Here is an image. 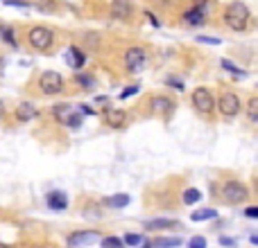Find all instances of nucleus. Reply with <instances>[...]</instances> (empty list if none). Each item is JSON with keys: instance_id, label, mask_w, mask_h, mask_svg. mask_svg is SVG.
I'll return each mask as SVG.
<instances>
[{"instance_id": "e433bc0d", "label": "nucleus", "mask_w": 258, "mask_h": 248, "mask_svg": "<svg viewBox=\"0 0 258 248\" xmlns=\"http://www.w3.org/2000/svg\"><path fill=\"white\" fill-rule=\"evenodd\" d=\"M147 18H150V23H152L154 27H161V21H159V18H156L154 14H150V11H147Z\"/></svg>"}, {"instance_id": "cd10ccee", "label": "nucleus", "mask_w": 258, "mask_h": 248, "mask_svg": "<svg viewBox=\"0 0 258 248\" xmlns=\"http://www.w3.org/2000/svg\"><path fill=\"white\" fill-rule=\"evenodd\" d=\"M209 246V242H206V237H202V235H197V237H193L188 242V248H206Z\"/></svg>"}, {"instance_id": "f03ea898", "label": "nucleus", "mask_w": 258, "mask_h": 248, "mask_svg": "<svg viewBox=\"0 0 258 248\" xmlns=\"http://www.w3.org/2000/svg\"><path fill=\"white\" fill-rule=\"evenodd\" d=\"M222 23H224V27L229 32H236V34L247 32L249 23H252V11H249L247 2L231 0V2L224 7V11H222Z\"/></svg>"}, {"instance_id": "5701e85b", "label": "nucleus", "mask_w": 258, "mask_h": 248, "mask_svg": "<svg viewBox=\"0 0 258 248\" xmlns=\"http://www.w3.org/2000/svg\"><path fill=\"white\" fill-rule=\"evenodd\" d=\"M154 246L156 248H177V246H181V237H156Z\"/></svg>"}, {"instance_id": "b1692460", "label": "nucleus", "mask_w": 258, "mask_h": 248, "mask_svg": "<svg viewBox=\"0 0 258 248\" xmlns=\"http://www.w3.org/2000/svg\"><path fill=\"white\" fill-rule=\"evenodd\" d=\"M100 246H102V248H123L125 242L120 237H113V235H109V237L100 239Z\"/></svg>"}, {"instance_id": "bb28decb", "label": "nucleus", "mask_w": 258, "mask_h": 248, "mask_svg": "<svg viewBox=\"0 0 258 248\" xmlns=\"http://www.w3.org/2000/svg\"><path fill=\"white\" fill-rule=\"evenodd\" d=\"M82 122H84L82 113H80V111H75L73 115H70V120L66 122V127H68V129H80V127H82Z\"/></svg>"}, {"instance_id": "f3484780", "label": "nucleus", "mask_w": 258, "mask_h": 248, "mask_svg": "<svg viewBox=\"0 0 258 248\" xmlns=\"http://www.w3.org/2000/svg\"><path fill=\"white\" fill-rule=\"evenodd\" d=\"M129 201H131V196L125 194V192H120V194H111L107 196V199L102 201L107 208H116V210H120V208H127L129 206Z\"/></svg>"}, {"instance_id": "ddd939ff", "label": "nucleus", "mask_w": 258, "mask_h": 248, "mask_svg": "<svg viewBox=\"0 0 258 248\" xmlns=\"http://www.w3.org/2000/svg\"><path fill=\"white\" fill-rule=\"evenodd\" d=\"M143 228L150 232H161V230H181L183 223L179 219H170V216H156V219H145Z\"/></svg>"}, {"instance_id": "20e7f679", "label": "nucleus", "mask_w": 258, "mask_h": 248, "mask_svg": "<svg viewBox=\"0 0 258 248\" xmlns=\"http://www.w3.org/2000/svg\"><path fill=\"white\" fill-rule=\"evenodd\" d=\"M177 97L174 95H166V93H156V95L147 97V111L150 115L161 117V122H170L174 111H177Z\"/></svg>"}, {"instance_id": "ea45409f", "label": "nucleus", "mask_w": 258, "mask_h": 248, "mask_svg": "<svg viewBox=\"0 0 258 248\" xmlns=\"http://www.w3.org/2000/svg\"><path fill=\"white\" fill-rule=\"evenodd\" d=\"M254 194L258 196V176H256V178H254Z\"/></svg>"}, {"instance_id": "c85d7f7f", "label": "nucleus", "mask_w": 258, "mask_h": 248, "mask_svg": "<svg viewBox=\"0 0 258 248\" xmlns=\"http://www.w3.org/2000/svg\"><path fill=\"white\" fill-rule=\"evenodd\" d=\"M0 34L5 36V41L9 43V45H16V38H14V30H11V27H0Z\"/></svg>"}, {"instance_id": "0eeeda50", "label": "nucleus", "mask_w": 258, "mask_h": 248, "mask_svg": "<svg viewBox=\"0 0 258 248\" xmlns=\"http://www.w3.org/2000/svg\"><path fill=\"white\" fill-rule=\"evenodd\" d=\"M27 43L37 52H48L54 45V32L45 25H34L27 30Z\"/></svg>"}, {"instance_id": "79ce46f5", "label": "nucleus", "mask_w": 258, "mask_h": 248, "mask_svg": "<svg viewBox=\"0 0 258 248\" xmlns=\"http://www.w3.org/2000/svg\"><path fill=\"white\" fill-rule=\"evenodd\" d=\"M41 248H50V246H41Z\"/></svg>"}, {"instance_id": "473e14b6", "label": "nucleus", "mask_w": 258, "mask_h": 248, "mask_svg": "<svg viewBox=\"0 0 258 248\" xmlns=\"http://www.w3.org/2000/svg\"><path fill=\"white\" fill-rule=\"evenodd\" d=\"M166 86H170V88H177V90H183V84L179 79H174V77H166Z\"/></svg>"}, {"instance_id": "a878e982", "label": "nucleus", "mask_w": 258, "mask_h": 248, "mask_svg": "<svg viewBox=\"0 0 258 248\" xmlns=\"http://www.w3.org/2000/svg\"><path fill=\"white\" fill-rule=\"evenodd\" d=\"M123 242H125V246H140V244L145 242V237L138 235V232H127L123 237Z\"/></svg>"}, {"instance_id": "1a4fd4ad", "label": "nucleus", "mask_w": 258, "mask_h": 248, "mask_svg": "<svg viewBox=\"0 0 258 248\" xmlns=\"http://www.w3.org/2000/svg\"><path fill=\"white\" fill-rule=\"evenodd\" d=\"M109 16H111V21L118 23H131V18L136 16V5L131 0H111L109 2Z\"/></svg>"}, {"instance_id": "c756f323", "label": "nucleus", "mask_w": 258, "mask_h": 248, "mask_svg": "<svg viewBox=\"0 0 258 248\" xmlns=\"http://www.w3.org/2000/svg\"><path fill=\"white\" fill-rule=\"evenodd\" d=\"M138 90H140V86H138V84H134V86H127V88H125L123 93H120V100H127V97L136 95Z\"/></svg>"}, {"instance_id": "423d86ee", "label": "nucleus", "mask_w": 258, "mask_h": 248, "mask_svg": "<svg viewBox=\"0 0 258 248\" xmlns=\"http://www.w3.org/2000/svg\"><path fill=\"white\" fill-rule=\"evenodd\" d=\"M150 64V52L143 45H129L123 52V68L127 74H138Z\"/></svg>"}, {"instance_id": "7c9ffc66", "label": "nucleus", "mask_w": 258, "mask_h": 248, "mask_svg": "<svg viewBox=\"0 0 258 248\" xmlns=\"http://www.w3.org/2000/svg\"><path fill=\"white\" fill-rule=\"evenodd\" d=\"M5 5L21 7V9H30V7H32V2H27V0H5Z\"/></svg>"}, {"instance_id": "39448f33", "label": "nucleus", "mask_w": 258, "mask_h": 248, "mask_svg": "<svg viewBox=\"0 0 258 248\" xmlns=\"http://www.w3.org/2000/svg\"><path fill=\"white\" fill-rule=\"evenodd\" d=\"M190 104H193L195 113L206 120H213L215 117V93L209 86H197V88L190 93Z\"/></svg>"}, {"instance_id": "58836bf2", "label": "nucleus", "mask_w": 258, "mask_h": 248, "mask_svg": "<svg viewBox=\"0 0 258 248\" xmlns=\"http://www.w3.org/2000/svg\"><path fill=\"white\" fill-rule=\"evenodd\" d=\"M140 248H156V246H154V242H143Z\"/></svg>"}, {"instance_id": "f704fd0d", "label": "nucleus", "mask_w": 258, "mask_h": 248, "mask_svg": "<svg viewBox=\"0 0 258 248\" xmlns=\"http://www.w3.org/2000/svg\"><path fill=\"white\" fill-rule=\"evenodd\" d=\"M220 246L233 248V246H236V239H231V237H224V235H222V237H220Z\"/></svg>"}, {"instance_id": "a19ab883", "label": "nucleus", "mask_w": 258, "mask_h": 248, "mask_svg": "<svg viewBox=\"0 0 258 248\" xmlns=\"http://www.w3.org/2000/svg\"><path fill=\"white\" fill-rule=\"evenodd\" d=\"M2 115H5V104H2V100H0V120H2Z\"/></svg>"}, {"instance_id": "dca6fc26", "label": "nucleus", "mask_w": 258, "mask_h": 248, "mask_svg": "<svg viewBox=\"0 0 258 248\" xmlns=\"http://www.w3.org/2000/svg\"><path fill=\"white\" fill-rule=\"evenodd\" d=\"M37 115H39V111H37V106H34L32 102H21V104L16 106V117L21 122H30V120H34Z\"/></svg>"}, {"instance_id": "6e6552de", "label": "nucleus", "mask_w": 258, "mask_h": 248, "mask_svg": "<svg viewBox=\"0 0 258 248\" xmlns=\"http://www.w3.org/2000/svg\"><path fill=\"white\" fill-rule=\"evenodd\" d=\"M39 90L43 95H61L64 93V77L57 70H45L39 77Z\"/></svg>"}, {"instance_id": "2eb2a0df", "label": "nucleus", "mask_w": 258, "mask_h": 248, "mask_svg": "<svg viewBox=\"0 0 258 248\" xmlns=\"http://www.w3.org/2000/svg\"><path fill=\"white\" fill-rule=\"evenodd\" d=\"M64 57H66V64H68L73 70L84 68V64H86V52L84 50H80L77 45H70V48L66 50Z\"/></svg>"}, {"instance_id": "f8f14e48", "label": "nucleus", "mask_w": 258, "mask_h": 248, "mask_svg": "<svg viewBox=\"0 0 258 248\" xmlns=\"http://www.w3.org/2000/svg\"><path fill=\"white\" fill-rule=\"evenodd\" d=\"M102 122L107 124L109 129H113V131H120V129L127 127L129 113L125 111V108H116V106H109V108H104V111H102Z\"/></svg>"}, {"instance_id": "7ed1b4c3", "label": "nucleus", "mask_w": 258, "mask_h": 248, "mask_svg": "<svg viewBox=\"0 0 258 248\" xmlns=\"http://www.w3.org/2000/svg\"><path fill=\"white\" fill-rule=\"evenodd\" d=\"M215 111L226 122L236 120L242 113V100L238 95V90L231 88V86H222L217 90V95H215Z\"/></svg>"}, {"instance_id": "aec40b11", "label": "nucleus", "mask_w": 258, "mask_h": 248, "mask_svg": "<svg viewBox=\"0 0 258 248\" xmlns=\"http://www.w3.org/2000/svg\"><path fill=\"white\" fill-rule=\"evenodd\" d=\"M190 219L193 221H211V219H217V210L215 208H199V210H195L193 214H190Z\"/></svg>"}, {"instance_id": "412c9836", "label": "nucleus", "mask_w": 258, "mask_h": 248, "mask_svg": "<svg viewBox=\"0 0 258 248\" xmlns=\"http://www.w3.org/2000/svg\"><path fill=\"white\" fill-rule=\"evenodd\" d=\"M220 66L226 70V72H231L233 77H238V79H242V77H247V70L240 68V66H236L231 61V59H220Z\"/></svg>"}, {"instance_id": "c9c22d12", "label": "nucleus", "mask_w": 258, "mask_h": 248, "mask_svg": "<svg viewBox=\"0 0 258 248\" xmlns=\"http://www.w3.org/2000/svg\"><path fill=\"white\" fill-rule=\"evenodd\" d=\"M80 113H82V115H95V111H93L91 106H86V104L80 106Z\"/></svg>"}, {"instance_id": "f257e3e1", "label": "nucleus", "mask_w": 258, "mask_h": 248, "mask_svg": "<svg viewBox=\"0 0 258 248\" xmlns=\"http://www.w3.org/2000/svg\"><path fill=\"white\" fill-rule=\"evenodd\" d=\"M213 194L224 206H242L245 201H249V187L240 178L229 176L220 183H213Z\"/></svg>"}, {"instance_id": "6ab92c4d", "label": "nucleus", "mask_w": 258, "mask_h": 248, "mask_svg": "<svg viewBox=\"0 0 258 248\" xmlns=\"http://www.w3.org/2000/svg\"><path fill=\"white\" fill-rule=\"evenodd\" d=\"M73 113H75V111H73V106H70V104H57L52 108V115L57 117V122H61V124H66Z\"/></svg>"}, {"instance_id": "9d476101", "label": "nucleus", "mask_w": 258, "mask_h": 248, "mask_svg": "<svg viewBox=\"0 0 258 248\" xmlns=\"http://www.w3.org/2000/svg\"><path fill=\"white\" fill-rule=\"evenodd\" d=\"M206 14H209V0H195L188 9L183 11V25L188 27H199L204 25Z\"/></svg>"}, {"instance_id": "a211bd4d", "label": "nucleus", "mask_w": 258, "mask_h": 248, "mask_svg": "<svg viewBox=\"0 0 258 248\" xmlns=\"http://www.w3.org/2000/svg\"><path fill=\"white\" fill-rule=\"evenodd\" d=\"M242 111H245V117H247V122H252V124H258V95H252V97H249Z\"/></svg>"}, {"instance_id": "9b49d317", "label": "nucleus", "mask_w": 258, "mask_h": 248, "mask_svg": "<svg viewBox=\"0 0 258 248\" xmlns=\"http://www.w3.org/2000/svg\"><path fill=\"white\" fill-rule=\"evenodd\" d=\"M102 239V235L97 230H75L70 232L68 237H66V244L70 248H84V246H93Z\"/></svg>"}, {"instance_id": "4be33fe9", "label": "nucleus", "mask_w": 258, "mask_h": 248, "mask_svg": "<svg viewBox=\"0 0 258 248\" xmlns=\"http://www.w3.org/2000/svg\"><path fill=\"white\" fill-rule=\"evenodd\" d=\"M181 201H183V206H195V203L202 201V192L197 187H188V190H183Z\"/></svg>"}, {"instance_id": "4468645a", "label": "nucleus", "mask_w": 258, "mask_h": 248, "mask_svg": "<svg viewBox=\"0 0 258 248\" xmlns=\"http://www.w3.org/2000/svg\"><path fill=\"white\" fill-rule=\"evenodd\" d=\"M45 203H48L50 210L54 212H61L68 208V194H66L64 190H52L45 194Z\"/></svg>"}, {"instance_id": "37998d69", "label": "nucleus", "mask_w": 258, "mask_h": 248, "mask_svg": "<svg viewBox=\"0 0 258 248\" xmlns=\"http://www.w3.org/2000/svg\"><path fill=\"white\" fill-rule=\"evenodd\" d=\"M256 88H258V84H256Z\"/></svg>"}, {"instance_id": "2f4dec72", "label": "nucleus", "mask_w": 258, "mask_h": 248, "mask_svg": "<svg viewBox=\"0 0 258 248\" xmlns=\"http://www.w3.org/2000/svg\"><path fill=\"white\" fill-rule=\"evenodd\" d=\"M242 214L247 216V219H258V206H247Z\"/></svg>"}, {"instance_id": "72a5a7b5", "label": "nucleus", "mask_w": 258, "mask_h": 248, "mask_svg": "<svg viewBox=\"0 0 258 248\" xmlns=\"http://www.w3.org/2000/svg\"><path fill=\"white\" fill-rule=\"evenodd\" d=\"M199 43H209V45H220V38H215V36H197Z\"/></svg>"}, {"instance_id": "393cba45", "label": "nucleus", "mask_w": 258, "mask_h": 248, "mask_svg": "<svg viewBox=\"0 0 258 248\" xmlns=\"http://www.w3.org/2000/svg\"><path fill=\"white\" fill-rule=\"evenodd\" d=\"M75 81L82 86V88H93V86H95V79H93L88 72H77L75 74Z\"/></svg>"}, {"instance_id": "4c0bfd02", "label": "nucleus", "mask_w": 258, "mask_h": 248, "mask_svg": "<svg viewBox=\"0 0 258 248\" xmlns=\"http://www.w3.org/2000/svg\"><path fill=\"white\" fill-rule=\"evenodd\" d=\"M249 242H252L254 246H258V232H252V237H249Z\"/></svg>"}]
</instances>
